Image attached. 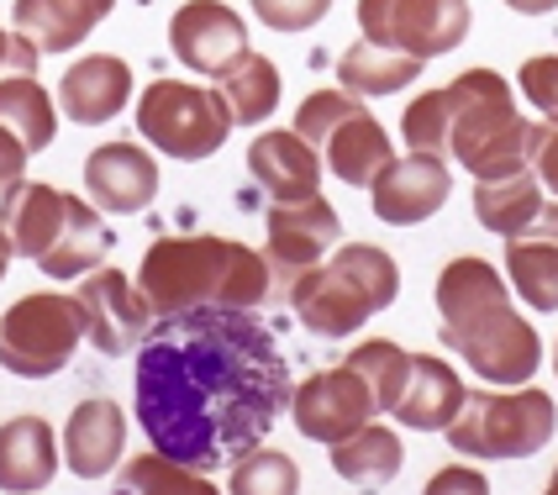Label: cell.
<instances>
[{"mask_svg":"<svg viewBox=\"0 0 558 495\" xmlns=\"http://www.w3.org/2000/svg\"><path fill=\"white\" fill-rule=\"evenodd\" d=\"M506 5H511L517 16H548V11H554L558 0H506Z\"/></svg>","mask_w":558,"mask_h":495,"instance_id":"40","label":"cell"},{"mask_svg":"<svg viewBox=\"0 0 558 495\" xmlns=\"http://www.w3.org/2000/svg\"><path fill=\"white\" fill-rule=\"evenodd\" d=\"M469 385L459 379V370L437 353H411V374H405V390L396 401V422L416 427V433H448V422L464 411Z\"/></svg>","mask_w":558,"mask_h":495,"instance_id":"22","label":"cell"},{"mask_svg":"<svg viewBox=\"0 0 558 495\" xmlns=\"http://www.w3.org/2000/svg\"><path fill=\"white\" fill-rule=\"evenodd\" d=\"M517 90L527 95L543 117H558V53H543V59H527L522 74H517Z\"/></svg>","mask_w":558,"mask_h":495,"instance_id":"35","label":"cell"},{"mask_svg":"<svg viewBox=\"0 0 558 495\" xmlns=\"http://www.w3.org/2000/svg\"><path fill=\"white\" fill-rule=\"evenodd\" d=\"M63 221H69V195L43 180H16L0 190V232L11 238V253H22L32 264H43L59 243Z\"/></svg>","mask_w":558,"mask_h":495,"instance_id":"19","label":"cell"},{"mask_svg":"<svg viewBox=\"0 0 558 495\" xmlns=\"http://www.w3.org/2000/svg\"><path fill=\"white\" fill-rule=\"evenodd\" d=\"M111 11L117 0H11V27L32 37L43 53H69V48H85V37Z\"/></svg>","mask_w":558,"mask_h":495,"instance_id":"23","label":"cell"},{"mask_svg":"<svg viewBox=\"0 0 558 495\" xmlns=\"http://www.w3.org/2000/svg\"><path fill=\"white\" fill-rule=\"evenodd\" d=\"M411 154L459 158L474 180L522 169L532 154V122L517 111V90L496 69H464L442 90L416 95L401 117Z\"/></svg>","mask_w":558,"mask_h":495,"instance_id":"2","label":"cell"},{"mask_svg":"<svg viewBox=\"0 0 558 495\" xmlns=\"http://www.w3.org/2000/svg\"><path fill=\"white\" fill-rule=\"evenodd\" d=\"M27 143H22V132H11V126L0 122V190H11L16 180H27Z\"/></svg>","mask_w":558,"mask_h":495,"instance_id":"37","label":"cell"},{"mask_svg":"<svg viewBox=\"0 0 558 495\" xmlns=\"http://www.w3.org/2000/svg\"><path fill=\"white\" fill-rule=\"evenodd\" d=\"M437 322L442 342L464 359L485 385H532L543 370V338L522 311L511 306V290L496 264L485 258H448L437 275Z\"/></svg>","mask_w":558,"mask_h":495,"instance_id":"3","label":"cell"},{"mask_svg":"<svg viewBox=\"0 0 558 495\" xmlns=\"http://www.w3.org/2000/svg\"><path fill=\"white\" fill-rule=\"evenodd\" d=\"M232 495H295L301 491V469L290 454L279 448H248L238 464H232V480H227Z\"/></svg>","mask_w":558,"mask_h":495,"instance_id":"33","label":"cell"},{"mask_svg":"<svg viewBox=\"0 0 558 495\" xmlns=\"http://www.w3.org/2000/svg\"><path fill=\"white\" fill-rule=\"evenodd\" d=\"M37 59H43V48L32 43V37H22V32L0 27V74H11V69H27V74H37Z\"/></svg>","mask_w":558,"mask_h":495,"instance_id":"38","label":"cell"},{"mask_svg":"<svg viewBox=\"0 0 558 495\" xmlns=\"http://www.w3.org/2000/svg\"><path fill=\"white\" fill-rule=\"evenodd\" d=\"M158 185H163V174H158L154 154L143 148V143H100L90 158H85V190H90V201L100 212H111V217H132V212H148L158 201Z\"/></svg>","mask_w":558,"mask_h":495,"instance_id":"16","label":"cell"},{"mask_svg":"<svg viewBox=\"0 0 558 495\" xmlns=\"http://www.w3.org/2000/svg\"><path fill=\"white\" fill-rule=\"evenodd\" d=\"M322 154L316 143H306L295 126H269L248 143V174L269 190V201H301V195H316L322 190Z\"/></svg>","mask_w":558,"mask_h":495,"instance_id":"20","label":"cell"},{"mask_svg":"<svg viewBox=\"0 0 558 495\" xmlns=\"http://www.w3.org/2000/svg\"><path fill=\"white\" fill-rule=\"evenodd\" d=\"M379 416V406H374V390L369 379L359 370H316L311 379H301L295 390H290V422H295V433L311 437V443H342V437H353L364 422Z\"/></svg>","mask_w":558,"mask_h":495,"instance_id":"12","label":"cell"},{"mask_svg":"<svg viewBox=\"0 0 558 495\" xmlns=\"http://www.w3.org/2000/svg\"><path fill=\"white\" fill-rule=\"evenodd\" d=\"M74 295H80V311H85V338H90L95 353H106V359H126V353H137V348H143L148 322H154V306H148V295H143L122 269H90L85 285H80Z\"/></svg>","mask_w":558,"mask_h":495,"instance_id":"13","label":"cell"},{"mask_svg":"<svg viewBox=\"0 0 558 495\" xmlns=\"http://www.w3.org/2000/svg\"><path fill=\"white\" fill-rule=\"evenodd\" d=\"M469 0H359V32L411 59H442L469 37Z\"/></svg>","mask_w":558,"mask_h":495,"instance_id":"10","label":"cell"},{"mask_svg":"<svg viewBox=\"0 0 558 495\" xmlns=\"http://www.w3.org/2000/svg\"><path fill=\"white\" fill-rule=\"evenodd\" d=\"M295 132L316 143V154L327 164V174H338L342 185L369 190L374 174L396 158L390 148V132L379 126L369 106L353 90H311L301 106H295Z\"/></svg>","mask_w":558,"mask_h":495,"instance_id":"7","label":"cell"},{"mask_svg":"<svg viewBox=\"0 0 558 495\" xmlns=\"http://www.w3.org/2000/svg\"><path fill=\"white\" fill-rule=\"evenodd\" d=\"M126 448V411L111 396H90L69 411L63 422V464L80 480H106L117 474Z\"/></svg>","mask_w":558,"mask_h":495,"instance_id":"18","label":"cell"},{"mask_svg":"<svg viewBox=\"0 0 558 495\" xmlns=\"http://www.w3.org/2000/svg\"><path fill=\"white\" fill-rule=\"evenodd\" d=\"M543 212V180L537 169H506L490 180H474V221L496 238H517L522 227H532V217Z\"/></svg>","mask_w":558,"mask_h":495,"instance_id":"25","label":"cell"},{"mask_svg":"<svg viewBox=\"0 0 558 495\" xmlns=\"http://www.w3.org/2000/svg\"><path fill=\"white\" fill-rule=\"evenodd\" d=\"M506 279L532 311H558V201H543L532 227L506 238Z\"/></svg>","mask_w":558,"mask_h":495,"instance_id":"21","label":"cell"},{"mask_svg":"<svg viewBox=\"0 0 558 495\" xmlns=\"http://www.w3.org/2000/svg\"><path fill=\"white\" fill-rule=\"evenodd\" d=\"M290 370L248 306L163 316L137 348L132 406L158 454L211 474L258 448L290 411Z\"/></svg>","mask_w":558,"mask_h":495,"instance_id":"1","label":"cell"},{"mask_svg":"<svg viewBox=\"0 0 558 495\" xmlns=\"http://www.w3.org/2000/svg\"><path fill=\"white\" fill-rule=\"evenodd\" d=\"M0 122L11 126V132H22V143H27L32 154L53 148V137H59V111H53V95L43 90V80H37V74H27V69L0 74Z\"/></svg>","mask_w":558,"mask_h":495,"instance_id":"29","label":"cell"},{"mask_svg":"<svg viewBox=\"0 0 558 495\" xmlns=\"http://www.w3.org/2000/svg\"><path fill=\"white\" fill-rule=\"evenodd\" d=\"M248 5L269 32H306L332 11V0H248Z\"/></svg>","mask_w":558,"mask_h":495,"instance_id":"34","label":"cell"},{"mask_svg":"<svg viewBox=\"0 0 558 495\" xmlns=\"http://www.w3.org/2000/svg\"><path fill=\"white\" fill-rule=\"evenodd\" d=\"M132 100V63L117 53H85L63 69L59 80V111L80 126L117 122Z\"/></svg>","mask_w":558,"mask_h":495,"instance_id":"17","label":"cell"},{"mask_svg":"<svg viewBox=\"0 0 558 495\" xmlns=\"http://www.w3.org/2000/svg\"><path fill=\"white\" fill-rule=\"evenodd\" d=\"M342 364L369 379L379 416H390V411H396V401H401V390H405V374H411V353H405L401 342L396 338H369V342H359Z\"/></svg>","mask_w":558,"mask_h":495,"instance_id":"31","label":"cell"},{"mask_svg":"<svg viewBox=\"0 0 558 495\" xmlns=\"http://www.w3.org/2000/svg\"><path fill=\"white\" fill-rule=\"evenodd\" d=\"M284 295H290V306H295L306 333L338 342L353 338L369 316H379L401 295V269H396V258L385 247L342 243L322 264H311Z\"/></svg>","mask_w":558,"mask_h":495,"instance_id":"5","label":"cell"},{"mask_svg":"<svg viewBox=\"0 0 558 495\" xmlns=\"http://www.w3.org/2000/svg\"><path fill=\"white\" fill-rule=\"evenodd\" d=\"M217 90H221V100H227V111H232L238 126H264L279 106V69L264 59V53L248 48L232 69L217 74Z\"/></svg>","mask_w":558,"mask_h":495,"instance_id":"30","label":"cell"},{"mask_svg":"<svg viewBox=\"0 0 558 495\" xmlns=\"http://www.w3.org/2000/svg\"><path fill=\"white\" fill-rule=\"evenodd\" d=\"M117 485L122 491H143V495H217V480H206L201 469H185L180 459H169V454H137L132 464L117 474Z\"/></svg>","mask_w":558,"mask_h":495,"instance_id":"32","label":"cell"},{"mask_svg":"<svg viewBox=\"0 0 558 495\" xmlns=\"http://www.w3.org/2000/svg\"><path fill=\"white\" fill-rule=\"evenodd\" d=\"M137 290L148 295L154 316H185L201 306H258L269 301L275 275L269 258L258 247L238 238H211V232H180V238H158L143 253Z\"/></svg>","mask_w":558,"mask_h":495,"instance_id":"4","label":"cell"},{"mask_svg":"<svg viewBox=\"0 0 558 495\" xmlns=\"http://www.w3.org/2000/svg\"><path fill=\"white\" fill-rule=\"evenodd\" d=\"M453 195V169L437 154H405L390 158L369 185L374 217L385 227H416V221L437 217Z\"/></svg>","mask_w":558,"mask_h":495,"instance_id":"15","label":"cell"},{"mask_svg":"<svg viewBox=\"0 0 558 495\" xmlns=\"http://www.w3.org/2000/svg\"><path fill=\"white\" fill-rule=\"evenodd\" d=\"M232 111L221 100L217 85H190V80H154L137 100V132L154 143L158 154L201 164L221 154V143L232 137Z\"/></svg>","mask_w":558,"mask_h":495,"instance_id":"8","label":"cell"},{"mask_svg":"<svg viewBox=\"0 0 558 495\" xmlns=\"http://www.w3.org/2000/svg\"><path fill=\"white\" fill-rule=\"evenodd\" d=\"M548 491H554V495H558V469H554V480H548Z\"/></svg>","mask_w":558,"mask_h":495,"instance_id":"42","label":"cell"},{"mask_svg":"<svg viewBox=\"0 0 558 495\" xmlns=\"http://www.w3.org/2000/svg\"><path fill=\"white\" fill-rule=\"evenodd\" d=\"M5 264H11V238L0 232V279H5Z\"/></svg>","mask_w":558,"mask_h":495,"instance_id":"41","label":"cell"},{"mask_svg":"<svg viewBox=\"0 0 558 495\" xmlns=\"http://www.w3.org/2000/svg\"><path fill=\"white\" fill-rule=\"evenodd\" d=\"M427 491H490V480H485V474H480V469H448V474H433V480H427Z\"/></svg>","mask_w":558,"mask_h":495,"instance_id":"39","label":"cell"},{"mask_svg":"<svg viewBox=\"0 0 558 495\" xmlns=\"http://www.w3.org/2000/svg\"><path fill=\"white\" fill-rule=\"evenodd\" d=\"M554 374H558V342H554Z\"/></svg>","mask_w":558,"mask_h":495,"instance_id":"43","label":"cell"},{"mask_svg":"<svg viewBox=\"0 0 558 495\" xmlns=\"http://www.w3.org/2000/svg\"><path fill=\"white\" fill-rule=\"evenodd\" d=\"M169 53L185 63L190 74H211L248 53V22L227 0H190L169 16Z\"/></svg>","mask_w":558,"mask_h":495,"instance_id":"14","label":"cell"},{"mask_svg":"<svg viewBox=\"0 0 558 495\" xmlns=\"http://www.w3.org/2000/svg\"><path fill=\"white\" fill-rule=\"evenodd\" d=\"M106 253H111V227L100 221V206L69 195V221H63L53 253H48L37 269L48 279H85L90 269H100Z\"/></svg>","mask_w":558,"mask_h":495,"instance_id":"26","label":"cell"},{"mask_svg":"<svg viewBox=\"0 0 558 495\" xmlns=\"http://www.w3.org/2000/svg\"><path fill=\"white\" fill-rule=\"evenodd\" d=\"M558 427V406L537 385H506V390H469L464 411L448 422V448L464 459H532L548 448Z\"/></svg>","mask_w":558,"mask_h":495,"instance_id":"6","label":"cell"},{"mask_svg":"<svg viewBox=\"0 0 558 495\" xmlns=\"http://www.w3.org/2000/svg\"><path fill=\"white\" fill-rule=\"evenodd\" d=\"M264 227H269L264 258H269V275H275L279 290H290L311 264H322L342 238L338 206H332L322 190H316V195H301V201H269Z\"/></svg>","mask_w":558,"mask_h":495,"instance_id":"11","label":"cell"},{"mask_svg":"<svg viewBox=\"0 0 558 495\" xmlns=\"http://www.w3.org/2000/svg\"><path fill=\"white\" fill-rule=\"evenodd\" d=\"M405 464V448L396 427H379V422H364L353 437H342L332 443V469H338V480L348 485H359V491H379V485H390Z\"/></svg>","mask_w":558,"mask_h":495,"instance_id":"28","label":"cell"},{"mask_svg":"<svg viewBox=\"0 0 558 495\" xmlns=\"http://www.w3.org/2000/svg\"><path fill=\"white\" fill-rule=\"evenodd\" d=\"M59 474V437L43 416H11L0 427V491L27 495L53 485Z\"/></svg>","mask_w":558,"mask_h":495,"instance_id":"24","label":"cell"},{"mask_svg":"<svg viewBox=\"0 0 558 495\" xmlns=\"http://www.w3.org/2000/svg\"><path fill=\"white\" fill-rule=\"evenodd\" d=\"M427 59H411V53H396V48H379V43H353L338 53V85L353 90L359 100H374V95H396L405 85L422 80Z\"/></svg>","mask_w":558,"mask_h":495,"instance_id":"27","label":"cell"},{"mask_svg":"<svg viewBox=\"0 0 558 495\" xmlns=\"http://www.w3.org/2000/svg\"><path fill=\"white\" fill-rule=\"evenodd\" d=\"M80 342H85L80 295L37 290L0 316V370L16 374V379H48L74 359Z\"/></svg>","mask_w":558,"mask_h":495,"instance_id":"9","label":"cell"},{"mask_svg":"<svg viewBox=\"0 0 558 495\" xmlns=\"http://www.w3.org/2000/svg\"><path fill=\"white\" fill-rule=\"evenodd\" d=\"M527 164L537 169V180L558 195V117H548V122L532 126V154Z\"/></svg>","mask_w":558,"mask_h":495,"instance_id":"36","label":"cell"}]
</instances>
